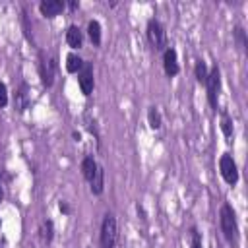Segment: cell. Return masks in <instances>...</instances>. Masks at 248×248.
Listing matches in <instances>:
<instances>
[{
    "label": "cell",
    "instance_id": "1",
    "mask_svg": "<svg viewBox=\"0 0 248 248\" xmlns=\"http://www.w3.org/2000/svg\"><path fill=\"white\" fill-rule=\"evenodd\" d=\"M219 225L223 231V236L227 238L229 244H236L238 242V223H236V215L231 203H223L219 209Z\"/></svg>",
    "mask_w": 248,
    "mask_h": 248
},
{
    "label": "cell",
    "instance_id": "2",
    "mask_svg": "<svg viewBox=\"0 0 248 248\" xmlns=\"http://www.w3.org/2000/svg\"><path fill=\"white\" fill-rule=\"evenodd\" d=\"M118 240V227H116V219L112 213H105L103 223H101V234H99V242L101 248H114Z\"/></svg>",
    "mask_w": 248,
    "mask_h": 248
},
{
    "label": "cell",
    "instance_id": "3",
    "mask_svg": "<svg viewBox=\"0 0 248 248\" xmlns=\"http://www.w3.org/2000/svg\"><path fill=\"white\" fill-rule=\"evenodd\" d=\"M147 41L155 52H163L167 48V33L159 19L151 17L147 21Z\"/></svg>",
    "mask_w": 248,
    "mask_h": 248
},
{
    "label": "cell",
    "instance_id": "4",
    "mask_svg": "<svg viewBox=\"0 0 248 248\" xmlns=\"http://www.w3.org/2000/svg\"><path fill=\"white\" fill-rule=\"evenodd\" d=\"M205 91H207L209 107L213 110H217V99H219V91H221V70H219V66H213L209 70V76H207V81H205Z\"/></svg>",
    "mask_w": 248,
    "mask_h": 248
},
{
    "label": "cell",
    "instance_id": "5",
    "mask_svg": "<svg viewBox=\"0 0 248 248\" xmlns=\"http://www.w3.org/2000/svg\"><path fill=\"white\" fill-rule=\"evenodd\" d=\"M219 170H221V176L227 184L234 186L238 182V169H236V163L232 159L231 153H223L221 159H219Z\"/></svg>",
    "mask_w": 248,
    "mask_h": 248
},
{
    "label": "cell",
    "instance_id": "6",
    "mask_svg": "<svg viewBox=\"0 0 248 248\" xmlns=\"http://www.w3.org/2000/svg\"><path fill=\"white\" fill-rule=\"evenodd\" d=\"M54 68H56V62L52 56H45L43 52L39 54V76H41V81L45 87H52L54 83Z\"/></svg>",
    "mask_w": 248,
    "mask_h": 248
},
{
    "label": "cell",
    "instance_id": "7",
    "mask_svg": "<svg viewBox=\"0 0 248 248\" xmlns=\"http://www.w3.org/2000/svg\"><path fill=\"white\" fill-rule=\"evenodd\" d=\"M78 83H79V89L85 97L91 95L93 91V85H95V79H93V64L91 62H83V68L78 72Z\"/></svg>",
    "mask_w": 248,
    "mask_h": 248
},
{
    "label": "cell",
    "instance_id": "8",
    "mask_svg": "<svg viewBox=\"0 0 248 248\" xmlns=\"http://www.w3.org/2000/svg\"><path fill=\"white\" fill-rule=\"evenodd\" d=\"M163 68H165V74L169 78H174L178 72H180V66H178V56H176V50L172 46H167L163 50Z\"/></svg>",
    "mask_w": 248,
    "mask_h": 248
},
{
    "label": "cell",
    "instance_id": "9",
    "mask_svg": "<svg viewBox=\"0 0 248 248\" xmlns=\"http://www.w3.org/2000/svg\"><path fill=\"white\" fill-rule=\"evenodd\" d=\"M64 8H66V2H64V0H43V2L39 4V12H41L45 17H48V19L60 16V14L64 12Z\"/></svg>",
    "mask_w": 248,
    "mask_h": 248
},
{
    "label": "cell",
    "instance_id": "10",
    "mask_svg": "<svg viewBox=\"0 0 248 248\" xmlns=\"http://www.w3.org/2000/svg\"><path fill=\"white\" fill-rule=\"evenodd\" d=\"M66 43L70 48H79L83 45V33L78 25H70L66 31Z\"/></svg>",
    "mask_w": 248,
    "mask_h": 248
},
{
    "label": "cell",
    "instance_id": "11",
    "mask_svg": "<svg viewBox=\"0 0 248 248\" xmlns=\"http://www.w3.org/2000/svg\"><path fill=\"white\" fill-rule=\"evenodd\" d=\"M29 103H31V99H29V87H27V83H21V87H19L17 93H16L14 107H16L19 112H23V110L29 107Z\"/></svg>",
    "mask_w": 248,
    "mask_h": 248
},
{
    "label": "cell",
    "instance_id": "12",
    "mask_svg": "<svg viewBox=\"0 0 248 248\" xmlns=\"http://www.w3.org/2000/svg\"><path fill=\"white\" fill-rule=\"evenodd\" d=\"M89 188H91V194H95V196L103 194V190H105V169L101 165L97 167V172L93 174V178L89 182Z\"/></svg>",
    "mask_w": 248,
    "mask_h": 248
},
{
    "label": "cell",
    "instance_id": "13",
    "mask_svg": "<svg viewBox=\"0 0 248 248\" xmlns=\"http://www.w3.org/2000/svg\"><path fill=\"white\" fill-rule=\"evenodd\" d=\"M97 161H95V157L93 155H85L83 157V161H81V174H83V178L87 180V182H91V178H93V174L97 172Z\"/></svg>",
    "mask_w": 248,
    "mask_h": 248
},
{
    "label": "cell",
    "instance_id": "14",
    "mask_svg": "<svg viewBox=\"0 0 248 248\" xmlns=\"http://www.w3.org/2000/svg\"><path fill=\"white\" fill-rule=\"evenodd\" d=\"M81 68H83V60H81V56L76 54V52H70V54L66 56V70H68L70 74H78Z\"/></svg>",
    "mask_w": 248,
    "mask_h": 248
},
{
    "label": "cell",
    "instance_id": "15",
    "mask_svg": "<svg viewBox=\"0 0 248 248\" xmlns=\"http://www.w3.org/2000/svg\"><path fill=\"white\" fill-rule=\"evenodd\" d=\"M194 76H196V81H198V83L205 85L207 76H209V70H207V64H205L202 58L196 60V64H194Z\"/></svg>",
    "mask_w": 248,
    "mask_h": 248
},
{
    "label": "cell",
    "instance_id": "16",
    "mask_svg": "<svg viewBox=\"0 0 248 248\" xmlns=\"http://www.w3.org/2000/svg\"><path fill=\"white\" fill-rule=\"evenodd\" d=\"M87 35H89V39H91V43H93L95 46L101 45V23H99L97 19H91V21L87 23Z\"/></svg>",
    "mask_w": 248,
    "mask_h": 248
},
{
    "label": "cell",
    "instance_id": "17",
    "mask_svg": "<svg viewBox=\"0 0 248 248\" xmlns=\"http://www.w3.org/2000/svg\"><path fill=\"white\" fill-rule=\"evenodd\" d=\"M41 238H43V242H46V244L52 242V238H54V225H52L50 219H46V221L41 225Z\"/></svg>",
    "mask_w": 248,
    "mask_h": 248
},
{
    "label": "cell",
    "instance_id": "18",
    "mask_svg": "<svg viewBox=\"0 0 248 248\" xmlns=\"http://www.w3.org/2000/svg\"><path fill=\"white\" fill-rule=\"evenodd\" d=\"M147 120H149V126H151L153 130H159V128H161V112H159L157 107H149V110H147Z\"/></svg>",
    "mask_w": 248,
    "mask_h": 248
},
{
    "label": "cell",
    "instance_id": "19",
    "mask_svg": "<svg viewBox=\"0 0 248 248\" xmlns=\"http://www.w3.org/2000/svg\"><path fill=\"white\" fill-rule=\"evenodd\" d=\"M221 132H223L225 138L232 136V120H231V116L227 112H223V116H221Z\"/></svg>",
    "mask_w": 248,
    "mask_h": 248
},
{
    "label": "cell",
    "instance_id": "20",
    "mask_svg": "<svg viewBox=\"0 0 248 248\" xmlns=\"http://www.w3.org/2000/svg\"><path fill=\"white\" fill-rule=\"evenodd\" d=\"M190 248H202V232L196 227H190Z\"/></svg>",
    "mask_w": 248,
    "mask_h": 248
},
{
    "label": "cell",
    "instance_id": "21",
    "mask_svg": "<svg viewBox=\"0 0 248 248\" xmlns=\"http://www.w3.org/2000/svg\"><path fill=\"white\" fill-rule=\"evenodd\" d=\"M232 33H234V39H236L238 46H240V48H244V46H246V33H244V29H242L240 25H236Z\"/></svg>",
    "mask_w": 248,
    "mask_h": 248
},
{
    "label": "cell",
    "instance_id": "22",
    "mask_svg": "<svg viewBox=\"0 0 248 248\" xmlns=\"http://www.w3.org/2000/svg\"><path fill=\"white\" fill-rule=\"evenodd\" d=\"M8 105V87L4 81H0V108H4Z\"/></svg>",
    "mask_w": 248,
    "mask_h": 248
},
{
    "label": "cell",
    "instance_id": "23",
    "mask_svg": "<svg viewBox=\"0 0 248 248\" xmlns=\"http://www.w3.org/2000/svg\"><path fill=\"white\" fill-rule=\"evenodd\" d=\"M58 209H60V211H62L64 215H68V213L72 211V207L68 205V202H60V203H58Z\"/></svg>",
    "mask_w": 248,
    "mask_h": 248
},
{
    "label": "cell",
    "instance_id": "24",
    "mask_svg": "<svg viewBox=\"0 0 248 248\" xmlns=\"http://www.w3.org/2000/svg\"><path fill=\"white\" fill-rule=\"evenodd\" d=\"M136 209H138V215H140V219H147V215H145V209H143V205H141V203H138V205H136Z\"/></svg>",
    "mask_w": 248,
    "mask_h": 248
},
{
    "label": "cell",
    "instance_id": "25",
    "mask_svg": "<svg viewBox=\"0 0 248 248\" xmlns=\"http://www.w3.org/2000/svg\"><path fill=\"white\" fill-rule=\"evenodd\" d=\"M68 6H70V10H78L79 8V2H70Z\"/></svg>",
    "mask_w": 248,
    "mask_h": 248
},
{
    "label": "cell",
    "instance_id": "26",
    "mask_svg": "<svg viewBox=\"0 0 248 248\" xmlns=\"http://www.w3.org/2000/svg\"><path fill=\"white\" fill-rule=\"evenodd\" d=\"M72 136H74V140H76V141H79V138H81V136H79V132H72Z\"/></svg>",
    "mask_w": 248,
    "mask_h": 248
},
{
    "label": "cell",
    "instance_id": "27",
    "mask_svg": "<svg viewBox=\"0 0 248 248\" xmlns=\"http://www.w3.org/2000/svg\"><path fill=\"white\" fill-rule=\"evenodd\" d=\"M2 198H4V192H2V184H0V202H2Z\"/></svg>",
    "mask_w": 248,
    "mask_h": 248
}]
</instances>
